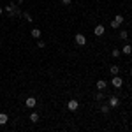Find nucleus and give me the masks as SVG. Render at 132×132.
I'll list each match as a JSON object with an SVG mask.
<instances>
[{
  "mask_svg": "<svg viewBox=\"0 0 132 132\" xmlns=\"http://www.w3.org/2000/svg\"><path fill=\"white\" fill-rule=\"evenodd\" d=\"M74 41H76V44H78V46H85V44H86V37H85L83 34H76Z\"/></svg>",
  "mask_w": 132,
  "mask_h": 132,
  "instance_id": "1",
  "label": "nucleus"
},
{
  "mask_svg": "<svg viewBox=\"0 0 132 132\" xmlns=\"http://www.w3.org/2000/svg\"><path fill=\"white\" fill-rule=\"evenodd\" d=\"M67 108H69V111H76L79 108V102L76 101V99H71V101L67 102Z\"/></svg>",
  "mask_w": 132,
  "mask_h": 132,
  "instance_id": "2",
  "label": "nucleus"
},
{
  "mask_svg": "<svg viewBox=\"0 0 132 132\" xmlns=\"http://www.w3.org/2000/svg\"><path fill=\"white\" fill-rule=\"evenodd\" d=\"M111 83H113V86H114V88H120V86L123 85V79L118 76V74H116V76H113V81Z\"/></svg>",
  "mask_w": 132,
  "mask_h": 132,
  "instance_id": "3",
  "label": "nucleus"
},
{
  "mask_svg": "<svg viewBox=\"0 0 132 132\" xmlns=\"http://www.w3.org/2000/svg\"><path fill=\"white\" fill-rule=\"evenodd\" d=\"M93 34H95L97 37H101V35H104V25H97V27L93 28Z\"/></svg>",
  "mask_w": 132,
  "mask_h": 132,
  "instance_id": "4",
  "label": "nucleus"
},
{
  "mask_svg": "<svg viewBox=\"0 0 132 132\" xmlns=\"http://www.w3.org/2000/svg\"><path fill=\"white\" fill-rule=\"evenodd\" d=\"M118 106H120L118 97H111V99H109V108H118Z\"/></svg>",
  "mask_w": 132,
  "mask_h": 132,
  "instance_id": "5",
  "label": "nucleus"
},
{
  "mask_svg": "<svg viewBox=\"0 0 132 132\" xmlns=\"http://www.w3.org/2000/svg\"><path fill=\"white\" fill-rule=\"evenodd\" d=\"M25 104H27V108H35V104H37V101H35L34 97H28Z\"/></svg>",
  "mask_w": 132,
  "mask_h": 132,
  "instance_id": "6",
  "label": "nucleus"
},
{
  "mask_svg": "<svg viewBox=\"0 0 132 132\" xmlns=\"http://www.w3.org/2000/svg\"><path fill=\"white\" fill-rule=\"evenodd\" d=\"M7 122H9V116L5 113H0V125H5Z\"/></svg>",
  "mask_w": 132,
  "mask_h": 132,
  "instance_id": "7",
  "label": "nucleus"
},
{
  "mask_svg": "<svg viewBox=\"0 0 132 132\" xmlns=\"http://www.w3.org/2000/svg\"><path fill=\"white\" fill-rule=\"evenodd\" d=\"M106 86H108V83L104 81V79H99V81H97V90H104Z\"/></svg>",
  "mask_w": 132,
  "mask_h": 132,
  "instance_id": "8",
  "label": "nucleus"
},
{
  "mask_svg": "<svg viewBox=\"0 0 132 132\" xmlns=\"http://www.w3.org/2000/svg\"><path fill=\"white\" fill-rule=\"evenodd\" d=\"M122 53H123V55H130V53H132V46L125 44V46L122 48Z\"/></svg>",
  "mask_w": 132,
  "mask_h": 132,
  "instance_id": "9",
  "label": "nucleus"
},
{
  "mask_svg": "<svg viewBox=\"0 0 132 132\" xmlns=\"http://www.w3.org/2000/svg\"><path fill=\"white\" fill-rule=\"evenodd\" d=\"M109 72H111L113 76H116V74L120 72V67H118V65H111V67H109Z\"/></svg>",
  "mask_w": 132,
  "mask_h": 132,
  "instance_id": "10",
  "label": "nucleus"
},
{
  "mask_svg": "<svg viewBox=\"0 0 132 132\" xmlns=\"http://www.w3.org/2000/svg\"><path fill=\"white\" fill-rule=\"evenodd\" d=\"M32 37L39 39V37H41V30H39V28H34V30H32Z\"/></svg>",
  "mask_w": 132,
  "mask_h": 132,
  "instance_id": "11",
  "label": "nucleus"
},
{
  "mask_svg": "<svg viewBox=\"0 0 132 132\" xmlns=\"http://www.w3.org/2000/svg\"><path fill=\"white\" fill-rule=\"evenodd\" d=\"M30 122H34V123L39 122V114H37V113H32L30 114Z\"/></svg>",
  "mask_w": 132,
  "mask_h": 132,
  "instance_id": "12",
  "label": "nucleus"
},
{
  "mask_svg": "<svg viewBox=\"0 0 132 132\" xmlns=\"http://www.w3.org/2000/svg\"><path fill=\"white\" fill-rule=\"evenodd\" d=\"M114 21H116L118 25H122V23H123V16H122V14H116V16H114Z\"/></svg>",
  "mask_w": 132,
  "mask_h": 132,
  "instance_id": "13",
  "label": "nucleus"
},
{
  "mask_svg": "<svg viewBox=\"0 0 132 132\" xmlns=\"http://www.w3.org/2000/svg\"><path fill=\"white\" fill-rule=\"evenodd\" d=\"M5 11H7L9 14H14V4H9V5L5 7Z\"/></svg>",
  "mask_w": 132,
  "mask_h": 132,
  "instance_id": "14",
  "label": "nucleus"
},
{
  "mask_svg": "<svg viewBox=\"0 0 132 132\" xmlns=\"http://www.w3.org/2000/svg\"><path fill=\"white\" fill-rule=\"evenodd\" d=\"M120 53H122L120 50H113V53H111V55H113V58H118V56H120Z\"/></svg>",
  "mask_w": 132,
  "mask_h": 132,
  "instance_id": "15",
  "label": "nucleus"
},
{
  "mask_svg": "<svg viewBox=\"0 0 132 132\" xmlns=\"http://www.w3.org/2000/svg\"><path fill=\"white\" fill-rule=\"evenodd\" d=\"M23 18H25V20L28 21V23H32V21H34V20H32V16L28 14V12H25V14H23Z\"/></svg>",
  "mask_w": 132,
  "mask_h": 132,
  "instance_id": "16",
  "label": "nucleus"
},
{
  "mask_svg": "<svg viewBox=\"0 0 132 132\" xmlns=\"http://www.w3.org/2000/svg\"><path fill=\"white\" fill-rule=\"evenodd\" d=\"M101 111L104 113V114H108V113H109V106H102V108H101Z\"/></svg>",
  "mask_w": 132,
  "mask_h": 132,
  "instance_id": "17",
  "label": "nucleus"
},
{
  "mask_svg": "<svg viewBox=\"0 0 132 132\" xmlns=\"http://www.w3.org/2000/svg\"><path fill=\"white\" fill-rule=\"evenodd\" d=\"M127 35H129V34H127L125 30H122V32H120V39H127Z\"/></svg>",
  "mask_w": 132,
  "mask_h": 132,
  "instance_id": "18",
  "label": "nucleus"
},
{
  "mask_svg": "<svg viewBox=\"0 0 132 132\" xmlns=\"http://www.w3.org/2000/svg\"><path fill=\"white\" fill-rule=\"evenodd\" d=\"M62 4H63V5H71L72 0H62Z\"/></svg>",
  "mask_w": 132,
  "mask_h": 132,
  "instance_id": "19",
  "label": "nucleus"
},
{
  "mask_svg": "<svg viewBox=\"0 0 132 132\" xmlns=\"http://www.w3.org/2000/svg\"><path fill=\"white\" fill-rule=\"evenodd\" d=\"M102 99H104V95H102V92H99L97 93V101H102Z\"/></svg>",
  "mask_w": 132,
  "mask_h": 132,
  "instance_id": "20",
  "label": "nucleus"
},
{
  "mask_svg": "<svg viewBox=\"0 0 132 132\" xmlns=\"http://www.w3.org/2000/svg\"><path fill=\"white\" fill-rule=\"evenodd\" d=\"M2 12H4V9H2V7H0V14H2Z\"/></svg>",
  "mask_w": 132,
  "mask_h": 132,
  "instance_id": "21",
  "label": "nucleus"
},
{
  "mask_svg": "<svg viewBox=\"0 0 132 132\" xmlns=\"http://www.w3.org/2000/svg\"><path fill=\"white\" fill-rule=\"evenodd\" d=\"M130 76H132V69H130Z\"/></svg>",
  "mask_w": 132,
  "mask_h": 132,
  "instance_id": "22",
  "label": "nucleus"
}]
</instances>
